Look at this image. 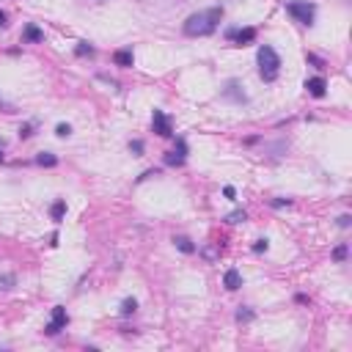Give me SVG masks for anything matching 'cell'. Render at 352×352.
<instances>
[{
  "instance_id": "1",
  "label": "cell",
  "mask_w": 352,
  "mask_h": 352,
  "mask_svg": "<svg viewBox=\"0 0 352 352\" xmlns=\"http://www.w3.org/2000/svg\"><path fill=\"white\" fill-rule=\"evenodd\" d=\"M223 20V9L220 6H212V9L207 11H196V14L187 17L185 22V33L187 36H209V33H215V28H218V22Z\"/></svg>"
},
{
  "instance_id": "2",
  "label": "cell",
  "mask_w": 352,
  "mask_h": 352,
  "mask_svg": "<svg viewBox=\"0 0 352 352\" xmlns=\"http://www.w3.org/2000/svg\"><path fill=\"white\" fill-rule=\"evenodd\" d=\"M256 61H259V77L264 83H273V80H278L281 74V55L273 50L270 44H261L259 47V55H256Z\"/></svg>"
},
{
  "instance_id": "3",
  "label": "cell",
  "mask_w": 352,
  "mask_h": 352,
  "mask_svg": "<svg viewBox=\"0 0 352 352\" xmlns=\"http://www.w3.org/2000/svg\"><path fill=\"white\" fill-rule=\"evenodd\" d=\"M286 14H289L295 22H300V25H314L316 6L308 3V0H289V3H286Z\"/></svg>"
},
{
  "instance_id": "4",
  "label": "cell",
  "mask_w": 352,
  "mask_h": 352,
  "mask_svg": "<svg viewBox=\"0 0 352 352\" xmlns=\"http://www.w3.org/2000/svg\"><path fill=\"white\" fill-rule=\"evenodd\" d=\"M66 325H69V314H66V308H63V306H55V308H52L50 322L44 325V333H47V336H58V333H61Z\"/></svg>"
},
{
  "instance_id": "5",
  "label": "cell",
  "mask_w": 352,
  "mask_h": 352,
  "mask_svg": "<svg viewBox=\"0 0 352 352\" xmlns=\"http://www.w3.org/2000/svg\"><path fill=\"white\" fill-rule=\"evenodd\" d=\"M151 130L160 135V138H173V121H171V116H165L162 110H154V113H151Z\"/></svg>"
},
{
  "instance_id": "6",
  "label": "cell",
  "mask_w": 352,
  "mask_h": 352,
  "mask_svg": "<svg viewBox=\"0 0 352 352\" xmlns=\"http://www.w3.org/2000/svg\"><path fill=\"white\" fill-rule=\"evenodd\" d=\"M226 39H228V42H234L237 47L253 44V42H256V28H228V31H226Z\"/></svg>"
},
{
  "instance_id": "7",
  "label": "cell",
  "mask_w": 352,
  "mask_h": 352,
  "mask_svg": "<svg viewBox=\"0 0 352 352\" xmlns=\"http://www.w3.org/2000/svg\"><path fill=\"white\" fill-rule=\"evenodd\" d=\"M223 97L231 99V102H237V105H245V102H248V94L242 91V85H239L237 80H228L226 88H223Z\"/></svg>"
},
{
  "instance_id": "8",
  "label": "cell",
  "mask_w": 352,
  "mask_h": 352,
  "mask_svg": "<svg viewBox=\"0 0 352 352\" xmlns=\"http://www.w3.org/2000/svg\"><path fill=\"white\" fill-rule=\"evenodd\" d=\"M22 42H25V44H39V42H44V31L36 25V22H28L25 31H22Z\"/></svg>"
},
{
  "instance_id": "9",
  "label": "cell",
  "mask_w": 352,
  "mask_h": 352,
  "mask_svg": "<svg viewBox=\"0 0 352 352\" xmlns=\"http://www.w3.org/2000/svg\"><path fill=\"white\" fill-rule=\"evenodd\" d=\"M306 91L311 94V97L322 99V97L327 94V83H325V77H308V80H306Z\"/></svg>"
},
{
  "instance_id": "10",
  "label": "cell",
  "mask_w": 352,
  "mask_h": 352,
  "mask_svg": "<svg viewBox=\"0 0 352 352\" xmlns=\"http://www.w3.org/2000/svg\"><path fill=\"white\" fill-rule=\"evenodd\" d=\"M223 286H226L228 292H237L239 286H242V275H239V270H237V267L226 270V275H223Z\"/></svg>"
},
{
  "instance_id": "11",
  "label": "cell",
  "mask_w": 352,
  "mask_h": 352,
  "mask_svg": "<svg viewBox=\"0 0 352 352\" xmlns=\"http://www.w3.org/2000/svg\"><path fill=\"white\" fill-rule=\"evenodd\" d=\"M113 63H116V66H121V69H130L132 63H135V55H132L130 47H124V50H116V52H113Z\"/></svg>"
},
{
  "instance_id": "12",
  "label": "cell",
  "mask_w": 352,
  "mask_h": 352,
  "mask_svg": "<svg viewBox=\"0 0 352 352\" xmlns=\"http://www.w3.org/2000/svg\"><path fill=\"white\" fill-rule=\"evenodd\" d=\"M63 215H66V201H63V198H58V201L50 207V218L55 220V223H61Z\"/></svg>"
},
{
  "instance_id": "13",
  "label": "cell",
  "mask_w": 352,
  "mask_h": 352,
  "mask_svg": "<svg viewBox=\"0 0 352 352\" xmlns=\"http://www.w3.org/2000/svg\"><path fill=\"white\" fill-rule=\"evenodd\" d=\"M173 245L182 250V253H187V256H190V253H196V250H198L196 245H193V239H187V237H173Z\"/></svg>"
},
{
  "instance_id": "14",
  "label": "cell",
  "mask_w": 352,
  "mask_h": 352,
  "mask_svg": "<svg viewBox=\"0 0 352 352\" xmlns=\"http://www.w3.org/2000/svg\"><path fill=\"white\" fill-rule=\"evenodd\" d=\"M36 165H42V168H55V165H58V157L52 154V151H42V154L36 157Z\"/></svg>"
},
{
  "instance_id": "15",
  "label": "cell",
  "mask_w": 352,
  "mask_h": 352,
  "mask_svg": "<svg viewBox=\"0 0 352 352\" xmlns=\"http://www.w3.org/2000/svg\"><path fill=\"white\" fill-rule=\"evenodd\" d=\"M135 311H138V300H135V297H127V300L121 303V316H132Z\"/></svg>"
},
{
  "instance_id": "16",
  "label": "cell",
  "mask_w": 352,
  "mask_h": 352,
  "mask_svg": "<svg viewBox=\"0 0 352 352\" xmlns=\"http://www.w3.org/2000/svg\"><path fill=\"white\" fill-rule=\"evenodd\" d=\"M94 52H97V50H94V47L88 44V42H77V47H74V55H77V58H85V55L91 58Z\"/></svg>"
},
{
  "instance_id": "17",
  "label": "cell",
  "mask_w": 352,
  "mask_h": 352,
  "mask_svg": "<svg viewBox=\"0 0 352 352\" xmlns=\"http://www.w3.org/2000/svg\"><path fill=\"white\" fill-rule=\"evenodd\" d=\"M245 220H248L245 209H234L231 215H226V223H231V226H237V223H245Z\"/></svg>"
},
{
  "instance_id": "18",
  "label": "cell",
  "mask_w": 352,
  "mask_h": 352,
  "mask_svg": "<svg viewBox=\"0 0 352 352\" xmlns=\"http://www.w3.org/2000/svg\"><path fill=\"white\" fill-rule=\"evenodd\" d=\"M17 286V275H0V292H11Z\"/></svg>"
},
{
  "instance_id": "19",
  "label": "cell",
  "mask_w": 352,
  "mask_h": 352,
  "mask_svg": "<svg viewBox=\"0 0 352 352\" xmlns=\"http://www.w3.org/2000/svg\"><path fill=\"white\" fill-rule=\"evenodd\" d=\"M253 311H250L248 306H239V311H237V322H250V319H253Z\"/></svg>"
},
{
  "instance_id": "20",
  "label": "cell",
  "mask_w": 352,
  "mask_h": 352,
  "mask_svg": "<svg viewBox=\"0 0 352 352\" xmlns=\"http://www.w3.org/2000/svg\"><path fill=\"white\" fill-rule=\"evenodd\" d=\"M347 253H349L347 245H338V248L333 250V259H336V261H344V259H347Z\"/></svg>"
},
{
  "instance_id": "21",
  "label": "cell",
  "mask_w": 352,
  "mask_h": 352,
  "mask_svg": "<svg viewBox=\"0 0 352 352\" xmlns=\"http://www.w3.org/2000/svg\"><path fill=\"white\" fill-rule=\"evenodd\" d=\"M176 154H179V157H187V140L185 138H176Z\"/></svg>"
},
{
  "instance_id": "22",
  "label": "cell",
  "mask_w": 352,
  "mask_h": 352,
  "mask_svg": "<svg viewBox=\"0 0 352 352\" xmlns=\"http://www.w3.org/2000/svg\"><path fill=\"white\" fill-rule=\"evenodd\" d=\"M130 151L135 157H140L143 154V140H130Z\"/></svg>"
},
{
  "instance_id": "23",
  "label": "cell",
  "mask_w": 352,
  "mask_h": 352,
  "mask_svg": "<svg viewBox=\"0 0 352 352\" xmlns=\"http://www.w3.org/2000/svg\"><path fill=\"white\" fill-rule=\"evenodd\" d=\"M55 135H58V138H69V135H72V127H69V124H58Z\"/></svg>"
},
{
  "instance_id": "24",
  "label": "cell",
  "mask_w": 352,
  "mask_h": 352,
  "mask_svg": "<svg viewBox=\"0 0 352 352\" xmlns=\"http://www.w3.org/2000/svg\"><path fill=\"white\" fill-rule=\"evenodd\" d=\"M165 162H168V165H182V162H185V157H179L176 151H171V154L165 157Z\"/></svg>"
},
{
  "instance_id": "25",
  "label": "cell",
  "mask_w": 352,
  "mask_h": 352,
  "mask_svg": "<svg viewBox=\"0 0 352 352\" xmlns=\"http://www.w3.org/2000/svg\"><path fill=\"white\" fill-rule=\"evenodd\" d=\"M267 248H270V242H267V239H256V245H253V253H264Z\"/></svg>"
},
{
  "instance_id": "26",
  "label": "cell",
  "mask_w": 352,
  "mask_h": 352,
  "mask_svg": "<svg viewBox=\"0 0 352 352\" xmlns=\"http://www.w3.org/2000/svg\"><path fill=\"white\" fill-rule=\"evenodd\" d=\"M306 58H308V63H314V66H316V69H325V61H322V58H316V55H314V52H308V55H306Z\"/></svg>"
},
{
  "instance_id": "27",
  "label": "cell",
  "mask_w": 352,
  "mask_h": 352,
  "mask_svg": "<svg viewBox=\"0 0 352 352\" xmlns=\"http://www.w3.org/2000/svg\"><path fill=\"white\" fill-rule=\"evenodd\" d=\"M31 135H33V124H22V127H20V138H22V140L31 138Z\"/></svg>"
},
{
  "instance_id": "28",
  "label": "cell",
  "mask_w": 352,
  "mask_h": 352,
  "mask_svg": "<svg viewBox=\"0 0 352 352\" xmlns=\"http://www.w3.org/2000/svg\"><path fill=\"white\" fill-rule=\"evenodd\" d=\"M270 204H273L275 209H281V207H289L292 201H289V198H275V201H270Z\"/></svg>"
},
{
  "instance_id": "29",
  "label": "cell",
  "mask_w": 352,
  "mask_h": 352,
  "mask_svg": "<svg viewBox=\"0 0 352 352\" xmlns=\"http://www.w3.org/2000/svg\"><path fill=\"white\" fill-rule=\"evenodd\" d=\"M338 226H341V228H349V226H352V218H349V215H341V218H338Z\"/></svg>"
},
{
  "instance_id": "30",
  "label": "cell",
  "mask_w": 352,
  "mask_h": 352,
  "mask_svg": "<svg viewBox=\"0 0 352 352\" xmlns=\"http://www.w3.org/2000/svg\"><path fill=\"white\" fill-rule=\"evenodd\" d=\"M0 110H3V113H14V105H9V102L0 99Z\"/></svg>"
},
{
  "instance_id": "31",
  "label": "cell",
  "mask_w": 352,
  "mask_h": 352,
  "mask_svg": "<svg viewBox=\"0 0 352 352\" xmlns=\"http://www.w3.org/2000/svg\"><path fill=\"white\" fill-rule=\"evenodd\" d=\"M223 196H226V198H231V201H234V196H237V190H234V187H231V185H228V187H226V190H223Z\"/></svg>"
},
{
  "instance_id": "32",
  "label": "cell",
  "mask_w": 352,
  "mask_h": 352,
  "mask_svg": "<svg viewBox=\"0 0 352 352\" xmlns=\"http://www.w3.org/2000/svg\"><path fill=\"white\" fill-rule=\"evenodd\" d=\"M6 25H9V17H6L3 11H0V28H6Z\"/></svg>"
},
{
  "instance_id": "33",
  "label": "cell",
  "mask_w": 352,
  "mask_h": 352,
  "mask_svg": "<svg viewBox=\"0 0 352 352\" xmlns=\"http://www.w3.org/2000/svg\"><path fill=\"white\" fill-rule=\"evenodd\" d=\"M0 160H3V140H0Z\"/></svg>"
}]
</instances>
